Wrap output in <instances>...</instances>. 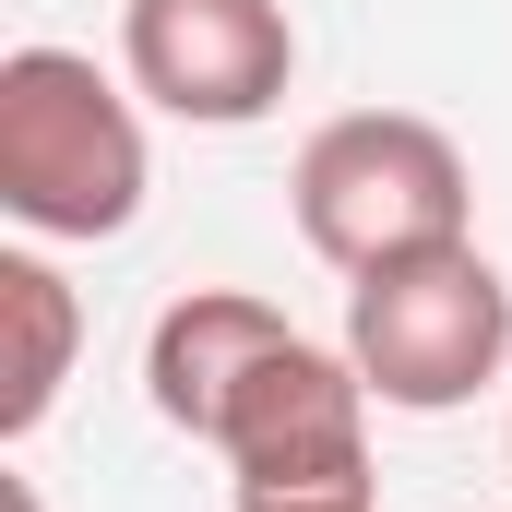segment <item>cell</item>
Segmentation results:
<instances>
[{
	"label": "cell",
	"mask_w": 512,
	"mask_h": 512,
	"mask_svg": "<svg viewBox=\"0 0 512 512\" xmlns=\"http://www.w3.org/2000/svg\"><path fill=\"white\" fill-rule=\"evenodd\" d=\"M155 191L143 108L84 48H12L0 60V215L36 239H120Z\"/></svg>",
	"instance_id": "cell-1"
},
{
	"label": "cell",
	"mask_w": 512,
	"mask_h": 512,
	"mask_svg": "<svg viewBox=\"0 0 512 512\" xmlns=\"http://www.w3.org/2000/svg\"><path fill=\"white\" fill-rule=\"evenodd\" d=\"M346 358L370 405L393 417H453L512 370V286L477 239H441V251H405L382 274L346 286Z\"/></svg>",
	"instance_id": "cell-3"
},
{
	"label": "cell",
	"mask_w": 512,
	"mask_h": 512,
	"mask_svg": "<svg viewBox=\"0 0 512 512\" xmlns=\"http://www.w3.org/2000/svg\"><path fill=\"white\" fill-rule=\"evenodd\" d=\"M286 215H298L310 251L358 286V274H382V262H405V251L465 239L477 179H465V143L441 120H417V108H346V120H322L298 143Z\"/></svg>",
	"instance_id": "cell-2"
},
{
	"label": "cell",
	"mask_w": 512,
	"mask_h": 512,
	"mask_svg": "<svg viewBox=\"0 0 512 512\" xmlns=\"http://www.w3.org/2000/svg\"><path fill=\"white\" fill-rule=\"evenodd\" d=\"M131 96H155L191 131H251L298 84V24L286 0H131L120 12Z\"/></svg>",
	"instance_id": "cell-4"
},
{
	"label": "cell",
	"mask_w": 512,
	"mask_h": 512,
	"mask_svg": "<svg viewBox=\"0 0 512 512\" xmlns=\"http://www.w3.org/2000/svg\"><path fill=\"white\" fill-rule=\"evenodd\" d=\"M0 334H12V358H0V441H24V429H48V405L72 382V358H84V298L60 286V262L0 251Z\"/></svg>",
	"instance_id": "cell-7"
},
{
	"label": "cell",
	"mask_w": 512,
	"mask_h": 512,
	"mask_svg": "<svg viewBox=\"0 0 512 512\" xmlns=\"http://www.w3.org/2000/svg\"><path fill=\"white\" fill-rule=\"evenodd\" d=\"M239 512H382L370 477H334V489H239Z\"/></svg>",
	"instance_id": "cell-8"
},
{
	"label": "cell",
	"mask_w": 512,
	"mask_h": 512,
	"mask_svg": "<svg viewBox=\"0 0 512 512\" xmlns=\"http://www.w3.org/2000/svg\"><path fill=\"white\" fill-rule=\"evenodd\" d=\"M286 334H298V322H286L274 298H251V286H191V298H167L155 334H143V405H155L179 441H215L227 393L251 382Z\"/></svg>",
	"instance_id": "cell-6"
},
{
	"label": "cell",
	"mask_w": 512,
	"mask_h": 512,
	"mask_svg": "<svg viewBox=\"0 0 512 512\" xmlns=\"http://www.w3.org/2000/svg\"><path fill=\"white\" fill-rule=\"evenodd\" d=\"M203 453H227L239 489H334V477H370V382H358V358L286 334L251 382L227 393V417H215Z\"/></svg>",
	"instance_id": "cell-5"
}]
</instances>
